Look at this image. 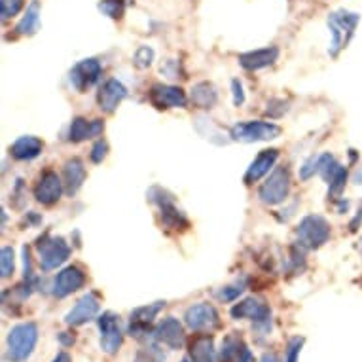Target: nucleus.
I'll list each match as a JSON object with an SVG mask.
<instances>
[{"label": "nucleus", "mask_w": 362, "mask_h": 362, "mask_svg": "<svg viewBox=\"0 0 362 362\" xmlns=\"http://www.w3.org/2000/svg\"><path fill=\"white\" fill-rule=\"evenodd\" d=\"M38 341V327L35 322H19L8 332L6 358L10 362L29 361Z\"/></svg>", "instance_id": "obj_1"}, {"label": "nucleus", "mask_w": 362, "mask_h": 362, "mask_svg": "<svg viewBox=\"0 0 362 362\" xmlns=\"http://www.w3.org/2000/svg\"><path fill=\"white\" fill-rule=\"evenodd\" d=\"M361 21L358 13L347 12V10H338L328 16V29L332 35V44H330V57H338L339 52L349 46L351 38L355 36L356 25Z\"/></svg>", "instance_id": "obj_2"}, {"label": "nucleus", "mask_w": 362, "mask_h": 362, "mask_svg": "<svg viewBox=\"0 0 362 362\" xmlns=\"http://www.w3.org/2000/svg\"><path fill=\"white\" fill-rule=\"evenodd\" d=\"M283 129L272 122H239L230 129V139L238 143H260V141H274L279 139Z\"/></svg>", "instance_id": "obj_3"}, {"label": "nucleus", "mask_w": 362, "mask_h": 362, "mask_svg": "<svg viewBox=\"0 0 362 362\" xmlns=\"http://www.w3.org/2000/svg\"><path fill=\"white\" fill-rule=\"evenodd\" d=\"M298 243L305 249H319L330 239V224L321 214H309L296 230Z\"/></svg>", "instance_id": "obj_4"}, {"label": "nucleus", "mask_w": 362, "mask_h": 362, "mask_svg": "<svg viewBox=\"0 0 362 362\" xmlns=\"http://www.w3.org/2000/svg\"><path fill=\"white\" fill-rule=\"evenodd\" d=\"M292 180L291 171L286 167H277L274 173L266 178V182L260 186L258 190V197L262 203L266 205H279V203L286 202V197L291 194Z\"/></svg>", "instance_id": "obj_5"}, {"label": "nucleus", "mask_w": 362, "mask_h": 362, "mask_svg": "<svg viewBox=\"0 0 362 362\" xmlns=\"http://www.w3.org/2000/svg\"><path fill=\"white\" fill-rule=\"evenodd\" d=\"M38 249V258H40V267L44 272H52L55 267L63 266L69 256H71V247L66 245L63 238H49L48 233L38 239L36 243Z\"/></svg>", "instance_id": "obj_6"}, {"label": "nucleus", "mask_w": 362, "mask_h": 362, "mask_svg": "<svg viewBox=\"0 0 362 362\" xmlns=\"http://www.w3.org/2000/svg\"><path fill=\"white\" fill-rule=\"evenodd\" d=\"M185 322L194 332L209 334L220 328V315L211 303H196L186 309Z\"/></svg>", "instance_id": "obj_7"}, {"label": "nucleus", "mask_w": 362, "mask_h": 362, "mask_svg": "<svg viewBox=\"0 0 362 362\" xmlns=\"http://www.w3.org/2000/svg\"><path fill=\"white\" fill-rule=\"evenodd\" d=\"M97 325L101 330V351L107 355H116L124 341V334L119 328V317L112 311H105L97 319Z\"/></svg>", "instance_id": "obj_8"}, {"label": "nucleus", "mask_w": 362, "mask_h": 362, "mask_svg": "<svg viewBox=\"0 0 362 362\" xmlns=\"http://www.w3.org/2000/svg\"><path fill=\"white\" fill-rule=\"evenodd\" d=\"M150 202H154L161 211V218H163V224L167 228H173V230H186L188 228V220L175 205V199L173 196H169L165 190L161 188H152L148 192Z\"/></svg>", "instance_id": "obj_9"}, {"label": "nucleus", "mask_w": 362, "mask_h": 362, "mask_svg": "<svg viewBox=\"0 0 362 362\" xmlns=\"http://www.w3.org/2000/svg\"><path fill=\"white\" fill-rule=\"evenodd\" d=\"M65 192V182L61 180V177L55 171L48 169L44 171L38 178V182L35 186V197L36 202L46 205V207H52L55 203L59 202L61 196Z\"/></svg>", "instance_id": "obj_10"}, {"label": "nucleus", "mask_w": 362, "mask_h": 362, "mask_svg": "<svg viewBox=\"0 0 362 362\" xmlns=\"http://www.w3.org/2000/svg\"><path fill=\"white\" fill-rule=\"evenodd\" d=\"M101 309V300H99V294L95 292H88L86 296H82L76 302V305L66 313L65 322L69 327H82L86 322L93 321Z\"/></svg>", "instance_id": "obj_11"}, {"label": "nucleus", "mask_w": 362, "mask_h": 362, "mask_svg": "<svg viewBox=\"0 0 362 362\" xmlns=\"http://www.w3.org/2000/svg\"><path fill=\"white\" fill-rule=\"evenodd\" d=\"M103 74V66L101 63L97 59H83L80 63L72 66L71 71V83L72 88L83 93V91H88L93 83H97V80L101 78Z\"/></svg>", "instance_id": "obj_12"}, {"label": "nucleus", "mask_w": 362, "mask_h": 362, "mask_svg": "<svg viewBox=\"0 0 362 362\" xmlns=\"http://www.w3.org/2000/svg\"><path fill=\"white\" fill-rule=\"evenodd\" d=\"M230 313L233 319H249L256 325H269L272 321V309L264 300H258V298H247L243 302L235 303Z\"/></svg>", "instance_id": "obj_13"}, {"label": "nucleus", "mask_w": 362, "mask_h": 362, "mask_svg": "<svg viewBox=\"0 0 362 362\" xmlns=\"http://www.w3.org/2000/svg\"><path fill=\"white\" fill-rule=\"evenodd\" d=\"M150 101H152L156 108H186L188 97L177 86L156 83L150 89Z\"/></svg>", "instance_id": "obj_14"}, {"label": "nucleus", "mask_w": 362, "mask_h": 362, "mask_svg": "<svg viewBox=\"0 0 362 362\" xmlns=\"http://www.w3.org/2000/svg\"><path fill=\"white\" fill-rule=\"evenodd\" d=\"M154 338L158 339V344L167 345L169 349H180L185 345V327L175 317H165L163 321L158 322Z\"/></svg>", "instance_id": "obj_15"}, {"label": "nucleus", "mask_w": 362, "mask_h": 362, "mask_svg": "<svg viewBox=\"0 0 362 362\" xmlns=\"http://www.w3.org/2000/svg\"><path fill=\"white\" fill-rule=\"evenodd\" d=\"M125 97H127V88L119 80H116V78H110L99 89V93H97V105H99L103 112L112 114L116 112V108L122 105Z\"/></svg>", "instance_id": "obj_16"}, {"label": "nucleus", "mask_w": 362, "mask_h": 362, "mask_svg": "<svg viewBox=\"0 0 362 362\" xmlns=\"http://www.w3.org/2000/svg\"><path fill=\"white\" fill-rule=\"evenodd\" d=\"M165 302H156L148 303V305H143V308H137L133 313H131L129 321V334L133 338H143L144 334L150 332V327L152 322L158 317L161 309H163Z\"/></svg>", "instance_id": "obj_17"}, {"label": "nucleus", "mask_w": 362, "mask_h": 362, "mask_svg": "<svg viewBox=\"0 0 362 362\" xmlns=\"http://www.w3.org/2000/svg\"><path fill=\"white\" fill-rule=\"evenodd\" d=\"M86 285V274L78 266H69L54 279V296L66 298Z\"/></svg>", "instance_id": "obj_18"}, {"label": "nucleus", "mask_w": 362, "mask_h": 362, "mask_svg": "<svg viewBox=\"0 0 362 362\" xmlns=\"http://www.w3.org/2000/svg\"><path fill=\"white\" fill-rule=\"evenodd\" d=\"M277 160H279V150H262L260 154L256 156V160L250 163L247 173H245V185H255L262 177H266L267 173L274 169Z\"/></svg>", "instance_id": "obj_19"}, {"label": "nucleus", "mask_w": 362, "mask_h": 362, "mask_svg": "<svg viewBox=\"0 0 362 362\" xmlns=\"http://www.w3.org/2000/svg\"><path fill=\"white\" fill-rule=\"evenodd\" d=\"M277 59H279V48L277 46H267V48H260L239 55V65L243 66L245 71H260V69L272 66Z\"/></svg>", "instance_id": "obj_20"}, {"label": "nucleus", "mask_w": 362, "mask_h": 362, "mask_svg": "<svg viewBox=\"0 0 362 362\" xmlns=\"http://www.w3.org/2000/svg\"><path fill=\"white\" fill-rule=\"evenodd\" d=\"M103 131H105L103 119H91V122H88L86 118H74L71 127H69L66 139L71 143H82L86 139L99 137Z\"/></svg>", "instance_id": "obj_21"}, {"label": "nucleus", "mask_w": 362, "mask_h": 362, "mask_svg": "<svg viewBox=\"0 0 362 362\" xmlns=\"http://www.w3.org/2000/svg\"><path fill=\"white\" fill-rule=\"evenodd\" d=\"M42 150H44V143L40 139L33 137V135H25V137H19L10 146V154L19 161H30L38 158L42 154Z\"/></svg>", "instance_id": "obj_22"}, {"label": "nucleus", "mask_w": 362, "mask_h": 362, "mask_svg": "<svg viewBox=\"0 0 362 362\" xmlns=\"http://www.w3.org/2000/svg\"><path fill=\"white\" fill-rule=\"evenodd\" d=\"M86 180V165L80 158H72L65 163L63 169V182H65V192L69 196H74L82 188Z\"/></svg>", "instance_id": "obj_23"}, {"label": "nucleus", "mask_w": 362, "mask_h": 362, "mask_svg": "<svg viewBox=\"0 0 362 362\" xmlns=\"http://www.w3.org/2000/svg\"><path fill=\"white\" fill-rule=\"evenodd\" d=\"M192 362H214V339L209 334H197L196 338L190 341L188 349Z\"/></svg>", "instance_id": "obj_24"}, {"label": "nucleus", "mask_w": 362, "mask_h": 362, "mask_svg": "<svg viewBox=\"0 0 362 362\" xmlns=\"http://www.w3.org/2000/svg\"><path fill=\"white\" fill-rule=\"evenodd\" d=\"M190 101L197 108H213L218 103V91L211 82H197L190 91Z\"/></svg>", "instance_id": "obj_25"}, {"label": "nucleus", "mask_w": 362, "mask_h": 362, "mask_svg": "<svg viewBox=\"0 0 362 362\" xmlns=\"http://www.w3.org/2000/svg\"><path fill=\"white\" fill-rule=\"evenodd\" d=\"M38 27H40V2L33 0L25 10L23 18L18 23V27H16V33L19 36H30L35 35Z\"/></svg>", "instance_id": "obj_26"}, {"label": "nucleus", "mask_w": 362, "mask_h": 362, "mask_svg": "<svg viewBox=\"0 0 362 362\" xmlns=\"http://www.w3.org/2000/svg\"><path fill=\"white\" fill-rule=\"evenodd\" d=\"M345 182H347V169H345V167H339L338 173H336L332 177V180L328 182V197L339 199L345 190Z\"/></svg>", "instance_id": "obj_27"}, {"label": "nucleus", "mask_w": 362, "mask_h": 362, "mask_svg": "<svg viewBox=\"0 0 362 362\" xmlns=\"http://www.w3.org/2000/svg\"><path fill=\"white\" fill-rule=\"evenodd\" d=\"M135 362H165V355H163V351L160 349V345L152 344L137 351Z\"/></svg>", "instance_id": "obj_28"}, {"label": "nucleus", "mask_w": 362, "mask_h": 362, "mask_svg": "<svg viewBox=\"0 0 362 362\" xmlns=\"http://www.w3.org/2000/svg\"><path fill=\"white\" fill-rule=\"evenodd\" d=\"M13 258H16V255H13L12 247H2V250H0V275H2V279H8L13 274V269H16Z\"/></svg>", "instance_id": "obj_29"}, {"label": "nucleus", "mask_w": 362, "mask_h": 362, "mask_svg": "<svg viewBox=\"0 0 362 362\" xmlns=\"http://www.w3.org/2000/svg\"><path fill=\"white\" fill-rule=\"evenodd\" d=\"M99 10H101L107 18L110 19H122L124 18L125 2L124 0H101L99 4Z\"/></svg>", "instance_id": "obj_30"}, {"label": "nucleus", "mask_w": 362, "mask_h": 362, "mask_svg": "<svg viewBox=\"0 0 362 362\" xmlns=\"http://www.w3.org/2000/svg\"><path fill=\"white\" fill-rule=\"evenodd\" d=\"M152 61H154V49L148 48V46H139L135 55H133V65L144 71L152 65Z\"/></svg>", "instance_id": "obj_31"}, {"label": "nucleus", "mask_w": 362, "mask_h": 362, "mask_svg": "<svg viewBox=\"0 0 362 362\" xmlns=\"http://www.w3.org/2000/svg\"><path fill=\"white\" fill-rule=\"evenodd\" d=\"M21 8H23V0H0V13H2L4 21L18 16Z\"/></svg>", "instance_id": "obj_32"}, {"label": "nucleus", "mask_w": 362, "mask_h": 362, "mask_svg": "<svg viewBox=\"0 0 362 362\" xmlns=\"http://www.w3.org/2000/svg\"><path fill=\"white\" fill-rule=\"evenodd\" d=\"M245 291V283H235V285L224 286L222 291L218 292V298L222 302H233V300H238Z\"/></svg>", "instance_id": "obj_33"}, {"label": "nucleus", "mask_w": 362, "mask_h": 362, "mask_svg": "<svg viewBox=\"0 0 362 362\" xmlns=\"http://www.w3.org/2000/svg\"><path fill=\"white\" fill-rule=\"evenodd\" d=\"M161 74L167 78H173V80H177V78H185V76H180L182 74V71H180V63L175 59H167L161 63Z\"/></svg>", "instance_id": "obj_34"}, {"label": "nucleus", "mask_w": 362, "mask_h": 362, "mask_svg": "<svg viewBox=\"0 0 362 362\" xmlns=\"http://www.w3.org/2000/svg\"><path fill=\"white\" fill-rule=\"evenodd\" d=\"M302 345H303V338H292L288 341V347H286V356H285V362H298L300 358V351H302Z\"/></svg>", "instance_id": "obj_35"}, {"label": "nucleus", "mask_w": 362, "mask_h": 362, "mask_svg": "<svg viewBox=\"0 0 362 362\" xmlns=\"http://www.w3.org/2000/svg\"><path fill=\"white\" fill-rule=\"evenodd\" d=\"M315 173H319V156L317 158H309L302 167H300V178L302 180H309V178L313 177Z\"/></svg>", "instance_id": "obj_36"}, {"label": "nucleus", "mask_w": 362, "mask_h": 362, "mask_svg": "<svg viewBox=\"0 0 362 362\" xmlns=\"http://www.w3.org/2000/svg\"><path fill=\"white\" fill-rule=\"evenodd\" d=\"M108 154V144L105 143V141H97L95 144H93V148H91V154H89V158H91V161L93 163H101L105 158H107Z\"/></svg>", "instance_id": "obj_37"}, {"label": "nucleus", "mask_w": 362, "mask_h": 362, "mask_svg": "<svg viewBox=\"0 0 362 362\" xmlns=\"http://www.w3.org/2000/svg\"><path fill=\"white\" fill-rule=\"evenodd\" d=\"M232 91H233V105L235 107H241L245 103V91H243V83L239 80H232Z\"/></svg>", "instance_id": "obj_38"}, {"label": "nucleus", "mask_w": 362, "mask_h": 362, "mask_svg": "<svg viewBox=\"0 0 362 362\" xmlns=\"http://www.w3.org/2000/svg\"><path fill=\"white\" fill-rule=\"evenodd\" d=\"M233 362H255V355L250 353V349L247 347L245 341L239 345V351L238 355H235V358H233Z\"/></svg>", "instance_id": "obj_39"}, {"label": "nucleus", "mask_w": 362, "mask_h": 362, "mask_svg": "<svg viewBox=\"0 0 362 362\" xmlns=\"http://www.w3.org/2000/svg\"><path fill=\"white\" fill-rule=\"evenodd\" d=\"M23 269L25 281H33V260H30L29 247H23Z\"/></svg>", "instance_id": "obj_40"}, {"label": "nucleus", "mask_w": 362, "mask_h": 362, "mask_svg": "<svg viewBox=\"0 0 362 362\" xmlns=\"http://www.w3.org/2000/svg\"><path fill=\"white\" fill-rule=\"evenodd\" d=\"M59 341H61V345H63V347H69V345L74 344V336H72V334H69V332H61L59 334Z\"/></svg>", "instance_id": "obj_41"}, {"label": "nucleus", "mask_w": 362, "mask_h": 362, "mask_svg": "<svg viewBox=\"0 0 362 362\" xmlns=\"http://www.w3.org/2000/svg\"><path fill=\"white\" fill-rule=\"evenodd\" d=\"M54 362H72V358H71V355H69V353L61 351V353H57V356L54 358Z\"/></svg>", "instance_id": "obj_42"}, {"label": "nucleus", "mask_w": 362, "mask_h": 362, "mask_svg": "<svg viewBox=\"0 0 362 362\" xmlns=\"http://www.w3.org/2000/svg\"><path fill=\"white\" fill-rule=\"evenodd\" d=\"M260 362H277V356L275 355H269V353H266V355L262 356Z\"/></svg>", "instance_id": "obj_43"}, {"label": "nucleus", "mask_w": 362, "mask_h": 362, "mask_svg": "<svg viewBox=\"0 0 362 362\" xmlns=\"http://www.w3.org/2000/svg\"><path fill=\"white\" fill-rule=\"evenodd\" d=\"M182 362H192V361H188V358H185V361H182Z\"/></svg>", "instance_id": "obj_44"}]
</instances>
